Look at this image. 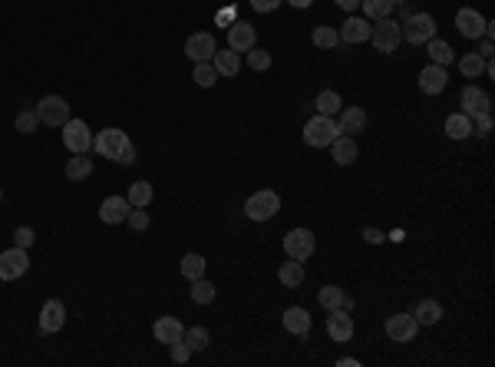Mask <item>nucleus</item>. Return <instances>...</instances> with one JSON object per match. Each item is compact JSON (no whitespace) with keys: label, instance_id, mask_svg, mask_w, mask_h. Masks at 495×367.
<instances>
[{"label":"nucleus","instance_id":"1","mask_svg":"<svg viewBox=\"0 0 495 367\" xmlns=\"http://www.w3.org/2000/svg\"><path fill=\"white\" fill-rule=\"evenodd\" d=\"M93 149H96L103 159H112V162H119V166L136 162V146H132V139L119 130V126H109V130L96 132V136H93Z\"/></svg>","mask_w":495,"mask_h":367},{"label":"nucleus","instance_id":"2","mask_svg":"<svg viewBox=\"0 0 495 367\" xmlns=\"http://www.w3.org/2000/svg\"><path fill=\"white\" fill-rule=\"evenodd\" d=\"M340 136V130H337V119L334 116H323V113H317L314 119H307V126H304V142L311 146V149H327L330 142Z\"/></svg>","mask_w":495,"mask_h":367},{"label":"nucleus","instance_id":"3","mask_svg":"<svg viewBox=\"0 0 495 367\" xmlns=\"http://www.w3.org/2000/svg\"><path fill=\"white\" fill-rule=\"evenodd\" d=\"M281 212V195L271 192V189H261L245 202V216L251 222H271V218Z\"/></svg>","mask_w":495,"mask_h":367},{"label":"nucleus","instance_id":"4","mask_svg":"<svg viewBox=\"0 0 495 367\" xmlns=\"http://www.w3.org/2000/svg\"><path fill=\"white\" fill-rule=\"evenodd\" d=\"M399 33H403V40L413 46H423L426 40L436 37V20H432L430 13H409L406 20L399 23Z\"/></svg>","mask_w":495,"mask_h":367},{"label":"nucleus","instance_id":"5","mask_svg":"<svg viewBox=\"0 0 495 367\" xmlns=\"http://www.w3.org/2000/svg\"><path fill=\"white\" fill-rule=\"evenodd\" d=\"M284 251H288V259L294 261H307L317 251V235H314L311 228H291L288 235H284Z\"/></svg>","mask_w":495,"mask_h":367},{"label":"nucleus","instance_id":"6","mask_svg":"<svg viewBox=\"0 0 495 367\" xmlns=\"http://www.w3.org/2000/svg\"><path fill=\"white\" fill-rule=\"evenodd\" d=\"M456 27H459V33H463L465 40H482V37L492 40V23L485 20L479 11H472V7H463V11L456 13Z\"/></svg>","mask_w":495,"mask_h":367},{"label":"nucleus","instance_id":"7","mask_svg":"<svg viewBox=\"0 0 495 367\" xmlns=\"http://www.w3.org/2000/svg\"><path fill=\"white\" fill-rule=\"evenodd\" d=\"M370 44L377 46L380 54H397L399 44H403V33H399V23L390 20V17H383V20H377V27L370 30Z\"/></svg>","mask_w":495,"mask_h":367},{"label":"nucleus","instance_id":"8","mask_svg":"<svg viewBox=\"0 0 495 367\" xmlns=\"http://www.w3.org/2000/svg\"><path fill=\"white\" fill-rule=\"evenodd\" d=\"M27 268H30V255H27V249H7L0 251V281H17L27 275Z\"/></svg>","mask_w":495,"mask_h":367},{"label":"nucleus","instance_id":"9","mask_svg":"<svg viewBox=\"0 0 495 367\" xmlns=\"http://www.w3.org/2000/svg\"><path fill=\"white\" fill-rule=\"evenodd\" d=\"M63 146L70 152H89V149H93V130H89L83 119H66Z\"/></svg>","mask_w":495,"mask_h":367},{"label":"nucleus","instance_id":"10","mask_svg":"<svg viewBox=\"0 0 495 367\" xmlns=\"http://www.w3.org/2000/svg\"><path fill=\"white\" fill-rule=\"evenodd\" d=\"M37 116L40 123L46 126H66V119H70V103L63 97H44L37 103Z\"/></svg>","mask_w":495,"mask_h":367},{"label":"nucleus","instance_id":"11","mask_svg":"<svg viewBox=\"0 0 495 367\" xmlns=\"http://www.w3.org/2000/svg\"><path fill=\"white\" fill-rule=\"evenodd\" d=\"M215 50H218L215 37H212V33H205V30L192 33V37L185 40V56H188L192 63H208V60L215 56Z\"/></svg>","mask_w":495,"mask_h":367},{"label":"nucleus","instance_id":"12","mask_svg":"<svg viewBox=\"0 0 495 367\" xmlns=\"http://www.w3.org/2000/svg\"><path fill=\"white\" fill-rule=\"evenodd\" d=\"M383 328H387V337L397 341V344H409L416 337V331H420V324H416L413 314H390Z\"/></svg>","mask_w":495,"mask_h":367},{"label":"nucleus","instance_id":"13","mask_svg":"<svg viewBox=\"0 0 495 367\" xmlns=\"http://www.w3.org/2000/svg\"><path fill=\"white\" fill-rule=\"evenodd\" d=\"M459 106H463V113L469 119L479 116V113H492V99H489V93L479 87H465L463 93H459Z\"/></svg>","mask_w":495,"mask_h":367},{"label":"nucleus","instance_id":"14","mask_svg":"<svg viewBox=\"0 0 495 367\" xmlns=\"http://www.w3.org/2000/svg\"><path fill=\"white\" fill-rule=\"evenodd\" d=\"M330 318H327V335L334 337L337 344H347L350 337H354V318H350V311L347 308H337V311H327Z\"/></svg>","mask_w":495,"mask_h":367},{"label":"nucleus","instance_id":"15","mask_svg":"<svg viewBox=\"0 0 495 367\" xmlns=\"http://www.w3.org/2000/svg\"><path fill=\"white\" fill-rule=\"evenodd\" d=\"M255 44H258V33H255V27H251V23L235 20L231 27H228V46H231L235 54H248Z\"/></svg>","mask_w":495,"mask_h":367},{"label":"nucleus","instance_id":"16","mask_svg":"<svg viewBox=\"0 0 495 367\" xmlns=\"http://www.w3.org/2000/svg\"><path fill=\"white\" fill-rule=\"evenodd\" d=\"M132 212L129 199L126 195H109V199H103V206H99V218L106 222V225H119V222H126Z\"/></svg>","mask_w":495,"mask_h":367},{"label":"nucleus","instance_id":"17","mask_svg":"<svg viewBox=\"0 0 495 367\" xmlns=\"http://www.w3.org/2000/svg\"><path fill=\"white\" fill-rule=\"evenodd\" d=\"M449 87V73H446V66H423V73H420V89L426 93V97H439L442 89Z\"/></svg>","mask_w":495,"mask_h":367},{"label":"nucleus","instance_id":"18","mask_svg":"<svg viewBox=\"0 0 495 367\" xmlns=\"http://www.w3.org/2000/svg\"><path fill=\"white\" fill-rule=\"evenodd\" d=\"M63 324H66V308H63V301L50 298V301L40 308V331H44V335H56V331H60Z\"/></svg>","mask_w":495,"mask_h":367},{"label":"nucleus","instance_id":"19","mask_svg":"<svg viewBox=\"0 0 495 367\" xmlns=\"http://www.w3.org/2000/svg\"><path fill=\"white\" fill-rule=\"evenodd\" d=\"M152 335H155V341H159V344L169 347V344H175V341H182L185 324L179 321V318H169V314H165V318H159V321H155Z\"/></svg>","mask_w":495,"mask_h":367},{"label":"nucleus","instance_id":"20","mask_svg":"<svg viewBox=\"0 0 495 367\" xmlns=\"http://www.w3.org/2000/svg\"><path fill=\"white\" fill-rule=\"evenodd\" d=\"M340 136H356L366 130V109L364 106H347L340 109V123H337Z\"/></svg>","mask_w":495,"mask_h":367},{"label":"nucleus","instance_id":"21","mask_svg":"<svg viewBox=\"0 0 495 367\" xmlns=\"http://www.w3.org/2000/svg\"><path fill=\"white\" fill-rule=\"evenodd\" d=\"M330 156H334V162L337 166H354L356 162V156H360V149H356V139L354 136H337L330 146Z\"/></svg>","mask_w":495,"mask_h":367},{"label":"nucleus","instance_id":"22","mask_svg":"<svg viewBox=\"0 0 495 367\" xmlns=\"http://www.w3.org/2000/svg\"><path fill=\"white\" fill-rule=\"evenodd\" d=\"M281 321H284V331L294 337H307V331H311V314H307V308H288Z\"/></svg>","mask_w":495,"mask_h":367},{"label":"nucleus","instance_id":"23","mask_svg":"<svg viewBox=\"0 0 495 367\" xmlns=\"http://www.w3.org/2000/svg\"><path fill=\"white\" fill-rule=\"evenodd\" d=\"M370 20H364V17H350V20L344 23V30H337L340 33V44H366L370 40Z\"/></svg>","mask_w":495,"mask_h":367},{"label":"nucleus","instance_id":"24","mask_svg":"<svg viewBox=\"0 0 495 367\" xmlns=\"http://www.w3.org/2000/svg\"><path fill=\"white\" fill-rule=\"evenodd\" d=\"M472 119L465 116L463 109H459V113H449V116H446V136H449V139H456V142H463V139H469V136H472Z\"/></svg>","mask_w":495,"mask_h":367},{"label":"nucleus","instance_id":"25","mask_svg":"<svg viewBox=\"0 0 495 367\" xmlns=\"http://www.w3.org/2000/svg\"><path fill=\"white\" fill-rule=\"evenodd\" d=\"M413 318H416L420 328H432V324H439V318H442V304L432 301V298H423V301L413 308Z\"/></svg>","mask_w":495,"mask_h":367},{"label":"nucleus","instance_id":"26","mask_svg":"<svg viewBox=\"0 0 495 367\" xmlns=\"http://www.w3.org/2000/svg\"><path fill=\"white\" fill-rule=\"evenodd\" d=\"M212 66L218 70V76H238V70H241V56H238L231 46H228V50H215Z\"/></svg>","mask_w":495,"mask_h":367},{"label":"nucleus","instance_id":"27","mask_svg":"<svg viewBox=\"0 0 495 367\" xmlns=\"http://www.w3.org/2000/svg\"><path fill=\"white\" fill-rule=\"evenodd\" d=\"M278 281L284 285V288H297L304 281V261H294V259H288L284 265L278 268Z\"/></svg>","mask_w":495,"mask_h":367},{"label":"nucleus","instance_id":"28","mask_svg":"<svg viewBox=\"0 0 495 367\" xmlns=\"http://www.w3.org/2000/svg\"><path fill=\"white\" fill-rule=\"evenodd\" d=\"M426 54H430V60L436 66H449L452 60H456V50H452L446 40H436V37H432V40H426Z\"/></svg>","mask_w":495,"mask_h":367},{"label":"nucleus","instance_id":"29","mask_svg":"<svg viewBox=\"0 0 495 367\" xmlns=\"http://www.w3.org/2000/svg\"><path fill=\"white\" fill-rule=\"evenodd\" d=\"M89 173H93V159H86V152H73V159L66 162V179L83 182Z\"/></svg>","mask_w":495,"mask_h":367},{"label":"nucleus","instance_id":"30","mask_svg":"<svg viewBox=\"0 0 495 367\" xmlns=\"http://www.w3.org/2000/svg\"><path fill=\"white\" fill-rule=\"evenodd\" d=\"M340 109H344V99H340L337 89H321V93H317V113H323V116H337Z\"/></svg>","mask_w":495,"mask_h":367},{"label":"nucleus","instance_id":"31","mask_svg":"<svg viewBox=\"0 0 495 367\" xmlns=\"http://www.w3.org/2000/svg\"><path fill=\"white\" fill-rule=\"evenodd\" d=\"M344 288H337V285H323L321 292H317V301H321L323 311H337V308H344Z\"/></svg>","mask_w":495,"mask_h":367},{"label":"nucleus","instance_id":"32","mask_svg":"<svg viewBox=\"0 0 495 367\" xmlns=\"http://www.w3.org/2000/svg\"><path fill=\"white\" fill-rule=\"evenodd\" d=\"M205 268H208V265H205V259L198 255V251H188V255L182 259V278H185V281L205 278Z\"/></svg>","mask_w":495,"mask_h":367},{"label":"nucleus","instance_id":"33","mask_svg":"<svg viewBox=\"0 0 495 367\" xmlns=\"http://www.w3.org/2000/svg\"><path fill=\"white\" fill-rule=\"evenodd\" d=\"M393 4H397V0H360L366 20H383V17H390V13H393Z\"/></svg>","mask_w":495,"mask_h":367},{"label":"nucleus","instance_id":"34","mask_svg":"<svg viewBox=\"0 0 495 367\" xmlns=\"http://www.w3.org/2000/svg\"><path fill=\"white\" fill-rule=\"evenodd\" d=\"M459 73L465 76V80H479V76L485 73V60L479 54H465L459 56Z\"/></svg>","mask_w":495,"mask_h":367},{"label":"nucleus","instance_id":"35","mask_svg":"<svg viewBox=\"0 0 495 367\" xmlns=\"http://www.w3.org/2000/svg\"><path fill=\"white\" fill-rule=\"evenodd\" d=\"M126 199H129V206H132V209H146V206L152 202V185L146 182V179L132 182V185H129V195H126Z\"/></svg>","mask_w":495,"mask_h":367},{"label":"nucleus","instance_id":"36","mask_svg":"<svg viewBox=\"0 0 495 367\" xmlns=\"http://www.w3.org/2000/svg\"><path fill=\"white\" fill-rule=\"evenodd\" d=\"M311 40H314V46H321V50H334V46H340V33H337L334 27H314Z\"/></svg>","mask_w":495,"mask_h":367},{"label":"nucleus","instance_id":"37","mask_svg":"<svg viewBox=\"0 0 495 367\" xmlns=\"http://www.w3.org/2000/svg\"><path fill=\"white\" fill-rule=\"evenodd\" d=\"M192 80L198 83L202 89H212L218 83V70L212 66V60L208 63H195V70H192Z\"/></svg>","mask_w":495,"mask_h":367},{"label":"nucleus","instance_id":"38","mask_svg":"<svg viewBox=\"0 0 495 367\" xmlns=\"http://www.w3.org/2000/svg\"><path fill=\"white\" fill-rule=\"evenodd\" d=\"M182 341L188 347H192V354H198V351H205V347L212 344V337H208V331H205L202 324H195V328H188V331H185L182 335Z\"/></svg>","mask_w":495,"mask_h":367},{"label":"nucleus","instance_id":"39","mask_svg":"<svg viewBox=\"0 0 495 367\" xmlns=\"http://www.w3.org/2000/svg\"><path fill=\"white\" fill-rule=\"evenodd\" d=\"M215 285L212 281H205V278H198V281H192V301L195 304H212L215 301Z\"/></svg>","mask_w":495,"mask_h":367},{"label":"nucleus","instance_id":"40","mask_svg":"<svg viewBox=\"0 0 495 367\" xmlns=\"http://www.w3.org/2000/svg\"><path fill=\"white\" fill-rule=\"evenodd\" d=\"M13 126H17V132H23V136H30L37 126H40V116H37V109H23L20 116L13 119Z\"/></svg>","mask_w":495,"mask_h":367},{"label":"nucleus","instance_id":"41","mask_svg":"<svg viewBox=\"0 0 495 367\" xmlns=\"http://www.w3.org/2000/svg\"><path fill=\"white\" fill-rule=\"evenodd\" d=\"M248 66H251V70H258V73H264V70L271 66V54H268V50L251 46V50H248Z\"/></svg>","mask_w":495,"mask_h":367},{"label":"nucleus","instance_id":"42","mask_svg":"<svg viewBox=\"0 0 495 367\" xmlns=\"http://www.w3.org/2000/svg\"><path fill=\"white\" fill-rule=\"evenodd\" d=\"M33 242H37V235H33V228H30V225L13 228V245H17V249H30Z\"/></svg>","mask_w":495,"mask_h":367},{"label":"nucleus","instance_id":"43","mask_svg":"<svg viewBox=\"0 0 495 367\" xmlns=\"http://www.w3.org/2000/svg\"><path fill=\"white\" fill-rule=\"evenodd\" d=\"M169 351H172L175 364H188V361H192V347L185 344V341H175V344H169Z\"/></svg>","mask_w":495,"mask_h":367},{"label":"nucleus","instance_id":"44","mask_svg":"<svg viewBox=\"0 0 495 367\" xmlns=\"http://www.w3.org/2000/svg\"><path fill=\"white\" fill-rule=\"evenodd\" d=\"M126 222H129V225L136 228V232H146V228H149V216H146V212H142V209H132V212H129V218H126Z\"/></svg>","mask_w":495,"mask_h":367},{"label":"nucleus","instance_id":"45","mask_svg":"<svg viewBox=\"0 0 495 367\" xmlns=\"http://www.w3.org/2000/svg\"><path fill=\"white\" fill-rule=\"evenodd\" d=\"M281 4H284V0H251V7H255V11H258V13H271V11H278Z\"/></svg>","mask_w":495,"mask_h":367},{"label":"nucleus","instance_id":"46","mask_svg":"<svg viewBox=\"0 0 495 367\" xmlns=\"http://www.w3.org/2000/svg\"><path fill=\"white\" fill-rule=\"evenodd\" d=\"M364 238L370 242V245H380V242H387V235H383L380 228H364Z\"/></svg>","mask_w":495,"mask_h":367},{"label":"nucleus","instance_id":"47","mask_svg":"<svg viewBox=\"0 0 495 367\" xmlns=\"http://www.w3.org/2000/svg\"><path fill=\"white\" fill-rule=\"evenodd\" d=\"M492 54H495L492 40H489V37H482V44H479V56H482V60H492Z\"/></svg>","mask_w":495,"mask_h":367},{"label":"nucleus","instance_id":"48","mask_svg":"<svg viewBox=\"0 0 495 367\" xmlns=\"http://www.w3.org/2000/svg\"><path fill=\"white\" fill-rule=\"evenodd\" d=\"M334 4L340 11H356V7H360V0H334Z\"/></svg>","mask_w":495,"mask_h":367},{"label":"nucleus","instance_id":"49","mask_svg":"<svg viewBox=\"0 0 495 367\" xmlns=\"http://www.w3.org/2000/svg\"><path fill=\"white\" fill-rule=\"evenodd\" d=\"M218 23H228V27H231V23H235V13H231V11H221V13H218Z\"/></svg>","mask_w":495,"mask_h":367},{"label":"nucleus","instance_id":"50","mask_svg":"<svg viewBox=\"0 0 495 367\" xmlns=\"http://www.w3.org/2000/svg\"><path fill=\"white\" fill-rule=\"evenodd\" d=\"M288 4H291V7H297V11H307L314 0H288Z\"/></svg>","mask_w":495,"mask_h":367},{"label":"nucleus","instance_id":"51","mask_svg":"<svg viewBox=\"0 0 495 367\" xmlns=\"http://www.w3.org/2000/svg\"><path fill=\"white\" fill-rule=\"evenodd\" d=\"M0 199H4V189H0Z\"/></svg>","mask_w":495,"mask_h":367}]
</instances>
